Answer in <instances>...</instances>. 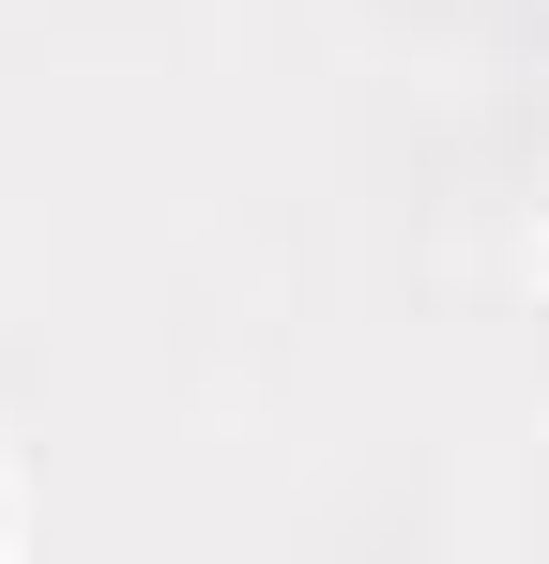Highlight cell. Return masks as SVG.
Here are the masks:
<instances>
[{"label":"cell","mask_w":549,"mask_h":564,"mask_svg":"<svg viewBox=\"0 0 549 564\" xmlns=\"http://www.w3.org/2000/svg\"><path fill=\"white\" fill-rule=\"evenodd\" d=\"M0 534H15V473H0Z\"/></svg>","instance_id":"1"},{"label":"cell","mask_w":549,"mask_h":564,"mask_svg":"<svg viewBox=\"0 0 549 564\" xmlns=\"http://www.w3.org/2000/svg\"><path fill=\"white\" fill-rule=\"evenodd\" d=\"M535 290H549V229H535Z\"/></svg>","instance_id":"2"}]
</instances>
